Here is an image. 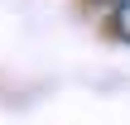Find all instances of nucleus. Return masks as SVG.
<instances>
[{
    "label": "nucleus",
    "mask_w": 130,
    "mask_h": 125,
    "mask_svg": "<svg viewBox=\"0 0 130 125\" xmlns=\"http://www.w3.org/2000/svg\"><path fill=\"white\" fill-rule=\"evenodd\" d=\"M106 24H111V34H116V39H125V43H130V0H111Z\"/></svg>",
    "instance_id": "nucleus-1"
}]
</instances>
